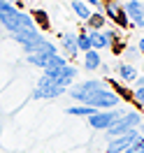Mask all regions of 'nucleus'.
Wrapping results in <instances>:
<instances>
[{
  "mask_svg": "<svg viewBox=\"0 0 144 153\" xmlns=\"http://www.w3.org/2000/svg\"><path fill=\"white\" fill-rule=\"evenodd\" d=\"M119 100H121V97L116 95L112 88H100V91L88 93L81 105L93 107L96 111H105V109H116V107H119Z\"/></svg>",
  "mask_w": 144,
  "mask_h": 153,
  "instance_id": "nucleus-1",
  "label": "nucleus"
},
{
  "mask_svg": "<svg viewBox=\"0 0 144 153\" xmlns=\"http://www.w3.org/2000/svg\"><path fill=\"white\" fill-rule=\"evenodd\" d=\"M142 125V116L137 114V111H125L119 121H114V123L107 128V139H114V137H121V134L130 132V130H137Z\"/></svg>",
  "mask_w": 144,
  "mask_h": 153,
  "instance_id": "nucleus-2",
  "label": "nucleus"
},
{
  "mask_svg": "<svg viewBox=\"0 0 144 153\" xmlns=\"http://www.w3.org/2000/svg\"><path fill=\"white\" fill-rule=\"evenodd\" d=\"M65 91H67V88L58 86L54 79H49V76L42 74V76L37 79L35 91H33V100H56V97H60Z\"/></svg>",
  "mask_w": 144,
  "mask_h": 153,
  "instance_id": "nucleus-3",
  "label": "nucleus"
},
{
  "mask_svg": "<svg viewBox=\"0 0 144 153\" xmlns=\"http://www.w3.org/2000/svg\"><path fill=\"white\" fill-rule=\"evenodd\" d=\"M100 88H107V84L102 79H86V81H77V84H72V86L67 88V93L72 100H77L79 105L84 102V97L88 93H93V91H100Z\"/></svg>",
  "mask_w": 144,
  "mask_h": 153,
  "instance_id": "nucleus-4",
  "label": "nucleus"
},
{
  "mask_svg": "<svg viewBox=\"0 0 144 153\" xmlns=\"http://www.w3.org/2000/svg\"><path fill=\"white\" fill-rule=\"evenodd\" d=\"M125 114V109H105V111H96V114L88 116V125L93 128V130H107L109 125L114 123V121H119L121 116Z\"/></svg>",
  "mask_w": 144,
  "mask_h": 153,
  "instance_id": "nucleus-5",
  "label": "nucleus"
},
{
  "mask_svg": "<svg viewBox=\"0 0 144 153\" xmlns=\"http://www.w3.org/2000/svg\"><path fill=\"white\" fill-rule=\"evenodd\" d=\"M125 12V19L133 28H144V7H142V0H128L123 5Z\"/></svg>",
  "mask_w": 144,
  "mask_h": 153,
  "instance_id": "nucleus-6",
  "label": "nucleus"
},
{
  "mask_svg": "<svg viewBox=\"0 0 144 153\" xmlns=\"http://www.w3.org/2000/svg\"><path fill=\"white\" fill-rule=\"evenodd\" d=\"M137 137H142V134H140V130H130V132L121 134V137L109 139V142H107V153H125V149H128V146H130Z\"/></svg>",
  "mask_w": 144,
  "mask_h": 153,
  "instance_id": "nucleus-7",
  "label": "nucleus"
},
{
  "mask_svg": "<svg viewBox=\"0 0 144 153\" xmlns=\"http://www.w3.org/2000/svg\"><path fill=\"white\" fill-rule=\"evenodd\" d=\"M102 7H105V16H109L114 23H119V26H130V23H128V19H125L123 7H121L116 0H112V2H105Z\"/></svg>",
  "mask_w": 144,
  "mask_h": 153,
  "instance_id": "nucleus-8",
  "label": "nucleus"
},
{
  "mask_svg": "<svg viewBox=\"0 0 144 153\" xmlns=\"http://www.w3.org/2000/svg\"><path fill=\"white\" fill-rule=\"evenodd\" d=\"M77 74H79V70H77L75 65H70V63H67L65 67H60V70H58V74H56V79H54V81H56L58 86H63V88H70L72 84H75Z\"/></svg>",
  "mask_w": 144,
  "mask_h": 153,
  "instance_id": "nucleus-9",
  "label": "nucleus"
},
{
  "mask_svg": "<svg viewBox=\"0 0 144 153\" xmlns=\"http://www.w3.org/2000/svg\"><path fill=\"white\" fill-rule=\"evenodd\" d=\"M60 49H63L65 58H75L79 53V49H77V35H75V33H63V35H60Z\"/></svg>",
  "mask_w": 144,
  "mask_h": 153,
  "instance_id": "nucleus-10",
  "label": "nucleus"
},
{
  "mask_svg": "<svg viewBox=\"0 0 144 153\" xmlns=\"http://www.w3.org/2000/svg\"><path fill=\"white\" fill-rule=\"evenodd\" d=\"M88 39H91V49H96V51H102V49L112 47V42L107 39V35L102 30H86Z\"/></svg>",
  "mask_w": 144,
  "mask_h": 153,
  "instance_id": "nucleus-11",
  "label": "nucleus"
},
{
  "mask_svg": "<svg viewBox=\"0 0 144 153\" xmlns=\"http://www.w3.org/2000/svg\"><path fill=\"white\" fill-rule=\"evenodd\" d=\"M116 72L121 76V81H125V84H135V79L140 76V72H137V67H135L133 63H119V65H116Z\"/></svg>",
  "mask_w": 144,
  "mask_h": 153,
  "instance_id": "nucleus-12",
  "label": "nucleus"
},
{
  "mask_svg": "<svg viewBox=\"0 0 144 153\" xmlns=\"http://www.w3.org/2000/svg\"><path fill=\"white\" fill-rule=\"evenodd\" d=\"M100 65H102L100 51L91 49V51H86V53H84V70H88V72H96V70H100Z\"/></svg>",
  "mask_w": 144,
  "mask_h": 153,
  "instance_id": "nucleus-13",
  "label": "nucleus"
},
{
  "mask_svg": "<svg viewBox=\"0 0 144 153\" xmlns=\"http://www.w3.org/2000/svg\"><path fill=\"white\" fill-rule=\"evenodd\" d=\"M70 7H72V12L77 14V19H81V21H88V16L93 14V10L88 7L84 0H72V2H70Z\"/></svg>",
  "mask_w": 144,
  "mask_h": 153,
  "instance_id": "nucleus-14",
  "label": "nucleus"
},
{
  "mask_svg": "<svg viewBox=\"0 0 144 153\" xmlns=\"http://www.w3.org/2000/svg\"><path fill=\"white\" fill-rule=\"evenodd\" d=\"M49 56H54V53H42V51H37V53H26V60H28L30 65H35V67H47L49 63Z\"/></svg>",
  "mask_w": 144,
  "mask_h": 153,
  "instance_id": "nucleus-15",
  "label": "nucleus"
},
{
  "mask_svg": "<svg viewBox=\"0 0 144 153\" xmlns=\"http://www.w3.org/2000/svg\"><path fill=\"white\" fill-rule=\"evenodd\" d=\"M105 14L102 12H93L91 16H88V30H105Z\"/></svg>",
  "mask_w": 144,
  "mask_h": 153,
  "instance_id": "nucleus-16",
  "label": "nucleus"
},
{
  "mask_svg": "<svg viewBox=\"0 0 144 153\" xmlns=\"http://www.w3.org/2000/svg\"><path fill=\"white\" fill-rule=\"evenodd\" d=\"M67 114L70 116H81V118H88L91 114H96V109L88 105H75V107H67Z\"/></svg>",
  "mask_w": 144,
  "mask_h": 153,
  "instance_id": "nucleus-17",
  "label": "nucleus"
},
{
  "mask_svg": "<svg viewBox=\"0 0 144 153\" xmlns=\"http://www.w3.org/2000/svg\"><path fill=\"white\" fill-rule=\"evenodd\" d=\"M77 49L81 51V53L91 51V39H88L86 33H79V35H77Z\"/></svg>",
  "mask_w": 144,
  "mask_h": 153,
  "instance_id": "nucleus-18",
  "label": "nucleus"
},
{
  "mask_svg": "<svg viewBox=\"0 0 144 153\" xmlns=\"http://www.w3.org/2000/svg\"><path fill=\"white\" fill-rule=\"evenodd\" d=\"M33 21H35V26H37V21H40V26H42V28H49V19H47V14H44V12H35V14H33Z\"/></svg>",
  "mask_w": 144,
  "mask_h": 153,
  "instance_id": "nucleus-19",
  "label": "nucleus"
},
{
  "mask_svg": "<svg viewBox=\"0 0 144 153\" xmlns=\"http://www.w3.org/2000/svg\"><path fill=\"white\" fill-rule=\"evenodd\" d=\"M133 97H135V102H137V105H142V107H144V88H135Z\"/></svg>",
  "mask_w": 144,
  "mask_h": 153,
  "instance_id": "nucleus-20",
  "label": "nucleus"
},
{
  "mask_svg": "<svg viewBox=\"0 0 144 153\" xmlns=\"http://www.w3.org/2000/svg\"><path fill=\"white\" fill-rule=\"evenodd\" d=\"M84 2H86L88 7H98V10L102 7V2H100V0H84Z\"/></svg>",
  "mask_w": 144,
  "mask_h": 153,
  "instance_id": "nucleus-21",
  "label": "nucleus"
},
{
  "mask_svg": "<svg viewBox=\"0 0 144 153\" xmlns=\"http://www.w3.org/2000/svg\"><path fill=\"white\" fill-rule=\"evenodd\" d=\"M135 88H144V74H140L135 79Z\"/></svg>",
  "mask_w": 144,
  "mask_h": 153,
  "instance_id": "nucleus-22",
  "label": "nucleus"
},
{
  "mask_svg": "<svg viewBox=\"0 0 144 153\" xmlns=\"http://www.w3.org/2000/svg\"><path fill=\"white\" fill-rule=\"evenodd\" d=\"M125 53H128V56H137L140 51H137V47H128V49H125Z\"/></svg>",
  "mask_w": 144,
  "mask_h": 153,
  "instance_id": "nucleus-23",
  "label": "nucleus"
},
{
  "mask_svg": "<svg viewBox=\"0 0 144 153\" xmlns=\"http://www.w3.org/2000/svg\"><path fill=\"white\" fill-rule=\"evenodd\" d=\"M137 51H140V53H144V37L137 42Z\"/></svg>",
  "mask_w": 144,
  "mask_h": 153,
  "instance_id": "nucleus-24",
  "label": "nucleus"
},
{
  "mask_svg": "<svg viewBox=\"0 0 144 153\" xmlns=\"http://www.w3.org/2000/svg\"><path fill=\"white\" fill-rule=\"evenodd\" d=\"M140 134H142V137H144V125H140Z\"/></svg>",
  "mask_w": 144,
  "mask_h": 153,
  "instance_id": "nucleus-25",
  "label": "nucleus"
},
{
  "mask_svg": "<svg viewBox=\"0 0 144 153\" xmlns=\"http://www.w3.org/2000/svg\"><path fill=\"white\" fill-rule=\"evenodd\" d=\"M100 2H102V5H105V2H112V0H100Z\"/></svg>",
  "mask_w": 144,
  "mask_h": 153,
  "instance_id": "nucleus-26",
  "label": "nucleus"
},
{
  "mask_svg": "<svg viewBox=\"0 0 144 153\" xmlns=\"http://www.w3.org/2000/svg\"><path fill=\"white\" fill-rule=\"evenodd\" d=\"M137 153H144V149H142V151H137Z\"/></svg>",
  "mask_w": 144,
  "mask_h": 153,
  "instance_id": "nucleus-27",
  "label": "nucleus"
},
{
  "mask_svg": "<svg viewBox=\"0 0 144 153\" xmlns=\"http://www.w3.org/2000/svg\"><path fill=\"white\" fill-rule=\"evenodd\" d=\"M142 7H144V0H142Z\"/></svg>",
  "mask_w": 144,
  "mask_h": 153,
  "instance_id": "nucleus-28",
  "label": "nucleus"
}]
</instances>
